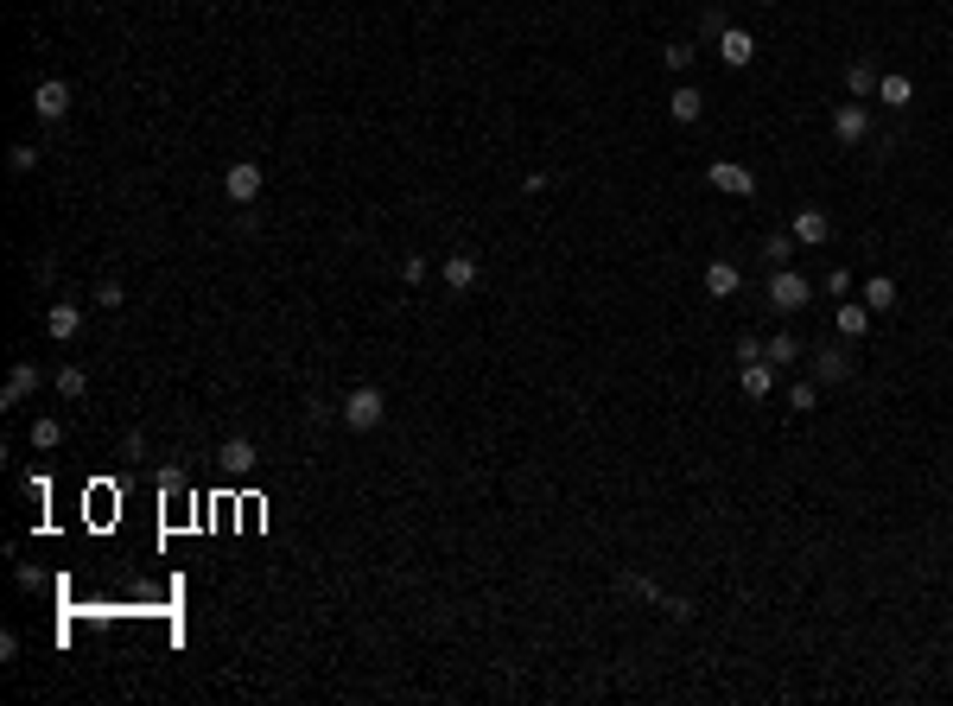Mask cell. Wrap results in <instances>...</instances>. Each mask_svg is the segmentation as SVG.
Wrapping results in <instances>:
<instances>
[{"mask_svg": "<svg viewBox=\"0 0 953 706\" xmlns=\"http://www.w3.org/2000/svg\"><path fill=\"white\" fill-rule=\"evenodd\" d=\"M337 414H344L350 433H376V426L388 421V395H382L376 382H363V389H350V395H344V408H337Z\"/></svg>", "mask_w": 953, "mask_h": 706, "instance_id": "6da1fadb", "label": "cell"}, {"mask_svg": "<svg viewBox=\"0 0 953 706\" xmlns=\"http://www.w3.org/2000/svg\"><path fill=\"white\" fill-rule=\"evenodd\" d=\"M401 281H426V255H408V262H401Z\"/></svg>", "mask_w": 953, "mask_h": 706, "instance_id": "f546056e", "label": "cell"}, {"mask_svg": "<svg viewBox=\"0 0 953 706\" xmlns=\"http://www.w3.org/2000/svg\"><path fill=\"white\" fill-rule=\"evenodd\" d=\"M26 439H32V452H58V445H64V426H58V421H45V414H38Z\"/></svg>", "mask_w": 953, "mask_h": 706, "instance_id": "d6986e66", "label": "cell"}, {"mask_svg": "<svg viewBox=\"0 0 953 706\" xmlns=\"http://www.w3.org/2000/svg\"><path fill=\"white\" fill-rule=\"evenodd\" d=\"M705 178H712V191H725V198H750V191H757V172H750V166H737V159L705 166Z\"/></svg>", "mask_w": 953, "mask_h": 706, "instance_id": "277c9868", "label": "cell"}, {"mask_svg": "<svg viewBox=\"0 0 953 706\" xmlns=\"http://www.w3.org/2000/svg\"><path fill=\"white\" fill-rule=\"evenodd\" d=\"M826 293H839V299H845V293H852V274H845V268H832V274H826Z\"/></svg>", "mask_w": 953, "mask_h": 706, "instance_id": "4dcf8cb0", "label": "cell"}, {"mask_svg": "<svg viewBox=\"0 0 953 706\" xmlns=\"http://www.w3.org/2000/svg\"><path fill=\"white\" fill-rule=\"evenodd\" d=\"M223 191H229V204H255V198H261V166H255V159H236V166L223 172Z\"/></svg>", "mask_w": 953, "mask_h": 706, "instance_id": "5b68a950", "label": "cell"}, {"mask_svg": "<svg viewBox=\"0 0 953 706\" xmlns=\"http://www.w3.org/2000/svg\"><path fill=\"white\" fill-rule=\"evenodd\" d=\"M45 331H51V344H70V337L83 331V305H77V299H58V305L45 312Z\"/></svg>", "mask_w": 953, "mask_h": 706, "instance_id": "52a82bcc", "label": "cell"}, {"mask_svg": "<svg viewBox=\"0 0 953 706\" xmlns=\"http://www.w3.org/2000/svg\"><path fill=\"white\" fill-rule=\"evenodd\" d=\"M877 96H884L890 109H909V102H916V83H909V77H877Z\"/></svg>", "mask_w": 953, "mask_h": 706, "instance_id": "2e32d148", "label": "cell"}, {"mask_svg": "<svg viewBox=\"0 0 953 706\" xmlns=\"http://www.w3.org/2000/svg\"><path fill=\"white\" fill-rule=\"evenodd\" d=\"M38 395V363H13V376H6V389H0V408H19V401H32Z\"/></svg>", "mask_w": 953, "mask_h": 706, "instance_id": "30bf717a", "label": "cell"}, {"mask_svg": "<svg viewBox=\"0 0 953 706\" xmlns=\"http://www.w3.org/2000/svg\"><path fill=\"white\" fill-rule=\"evenodd\" d=\"M832 134H839L845 146L864 141V134H871V115H864V102H839V109H832Z\"/></svg>", "mask_w": 953, "mask_h": 706, "instance_id": "9c48e42d", "label": "cell"}, {"mask_svg": "<svg viewBox=\"0 0 953 706\" xmlns=\"http://www.w3.org/2000/svg\"><path fill=\"white\" fill-rule=\"evenodd\" d=\"M445 286H451V293H471V286H477V262H471V255H445Z\"/></svg>", "mask_w": 953, "mask_h": 706, "instance_id": "9a60e30c", "label": "cell"}, {"mask_svg": "<svg viewBox=\"0 0 953 706\" xmlns=\"http://www.w3.org/2000/svg\"><path fill=\"white\" fill-rule=\"evenodd\" d=\"M814 401H820V389H814V382H795V395H789V408H801V414H808Z\"/></svg>", "mask_w": 953, "mask_h": 706, "instance_id": "4316f807", "label": "cell"}, {"mask_svg": "<svg viewBox=\"0 0 953 706\" xmlns=\"http://www.w3.org/2000/svg\"><path fill=\"white\" fill-rule=\"evenodd\" d=\"M864 305H871V312H890V305H896V281H890V274L864 281Z\"/></svg>", "mask_w": 953, "mask_h": 706, "instance_id": "ffe728a7", "label": "cell"}, {"mask_svg": "<svg viewBox=\"0 0 953 706\" xmlns=\"http://www.w3.org/2000/svg\"><path fill=\"white\" fill-rule=\"evenodd\" d=\"M96 305H109V312H115V305H122V281H102V286H96Z\"/></svg>", "mask_w": 953, "mask_h": 706, "instance_id": "f1b7e54d", "label": "cell"}, {"mask_svg": "<svg viewBox=\"0 0 953 706\" xmlns=\"http://www.w3.org/2000/svg\"><path fill=\"white\" fill-rule=\"evenodd\" d=\"M789 236H795L801 249H820V242L832 236V217H826L820 204H801V210H795V223H789Z\"/></svg>", "mask_w": 953, "mask_h": 706, "instance_id": "8992f818", "label": "cell"}, {"mask_svg": "<svg viewBox=\"0 0 953 706\" xmlns=\"http://www.w3.org/2000/svg\"><path fill=\"white\" fill-rule=\"evenodd\" d=\"M662 58H668V70H686V64H693V45H686V38H674Z\"/></svg>", "mask_w": 953, "mask_h": 706, "instance_id": "484cf974", "label": "cell"}, {"mask_svg": "<svg viewBox=\"0 0 953 706\" xmlns=\"http://www.w3.org/2000/svg\"><path fill=\"white\" fill-rule=\"evenodd\" d=\"M737 389H744L750 401H763V395L776 389V363H769V357H744V369H737Z\"/></svg>", "mask_w": 953, "mask_h": 706, "instance_id": "ba28073f", "label": "cell"}, {"mask_svg": "<svg viewBox=\"0 0 953 706\" xmlns=\"http://www.w3.org/2000/svg\"><path fill=\"white\" fill-rule=\"evenodd\" d=\"M718 58H725L731 70H744V64L757 58V38H750V32H737V26H725V32H718Z\"/></svg>", "mask_w": 953, "mask_h": 706, "instance_id": "8fae6325", "label": "cell"}, {"mask_svg": "<svg viewBox=\"0 0 953 706\" xmlns=\"http://www.w3.org/2000/svg\"><path fill=\"white\" fill-rule=\"evenodd\" d=\"M832 325H839V337H864L871 331V305H839Z\"/></svg>", "mask_w": 953, "mask_h": 706, "instance_id": "e0dca14e", "label": "cell"}, {"mask_svg": "<svg viewBox=\"0 0 953 706\" xmlns=\"http://www.w3.org/2000/svg\"><path fill=\"white\" fill-rule=\"evenodd\" d=\"M845 90H852V102L858 96H877V70L871 64H845Z\"/></svg>", "mask_w": 953, "mask_h": 706, "instance_id": "44dd1931", "label": "cell"}, {"mask_svg": "<svg viewBox=\"0 0 953 706\" xmlns=\"http://www.w3.org/2000/svg\"><path fill=\"white\" fill-rule=\"evenodd\" d=\"M668 115H674V122H681V128H693V122H699V115H705V96H699V90H693V83H681V90H674V96H668Z\"/></svg>", "mask_w": 953, "mask_h": 706, "instance_id": "4fadbf2b", "label": "cell"}, {"mask_svg": "<svg viewBox=\"0 0 953 706\" xmlns=\"http://www.w3.org/2000/svg\"><path fill=\"white\" fill-rule=\"evenodd\" d=\"M51 389H58L64 401H83V395H90V376H83V369L70 363V369H58V376H51Z\"/></svg>", "mask_w": 953, "mask_h": 706, "instance_id": "ac0fdd59", "label": "cell"}, {"mask_svg": "<svg viewBox=\"0 0 953 706\" xmlns=\"http://www.w3.org/2000/svg\"><path fill=\"white\" fill-rule=\"evenodd\" d=\"M808 293H814V286L801 281L795 268H776V274H769V305H776V312H801Z\"/></svg>", "mask_w": 953, "mask_h": 706, "instance_id": "7a4b0ae2", "label": "cell"}, {"mask_svg": "<svg viewBox=\"0 0 953 706\" xmlns=\"http://www.w3.org/2000/svg\"><path fill=\"white\" fill-rule=\"evenodd\" d=\"M814 376L820 382H845V376H852V357L826 344V350H814Z\"/></svg>", "mask_w": 953, "mask_h": 706, "instance_id": "5bb4252c", "label": "cell"}, {"mask_svg": "<svg viewBox=\"0 0 953 706\" xmlns=\"http://www.w3.org/2000/svg\"><path fill=\"white\" fill-rule=\"evenodd\" d=\"M763 6H776V0H763Z\"/></svg>", "mask_w": 953, "mask_h": 706, "instance_id": "1f68e13d", "label": "cell"}, {"mask_svg": "<svg viewBox=\"0 0 953 706\" xmlns=\"http://www.w3.org/2000/svg\"><path fill=\"white\" fill-rule=\"evenodd\" d=\"M6 166H13V172H19V178H26V172H32V166H38V146H13V153H6Z\"/></svg>", "mask_w": 953, "mask_h": 706, "instance_id": "d4e9b609", "label": "cell"}, {"mask_svg": "<svg viewBox=\"0 0 953 706\" xmlns=\"http://www.w3.org/2000/svg\"><path fill=\"white\" fill-rule=\"evenodd\" d=\"M26 274H32V286H51V281H58V268H51V262H45V255H38V262H32V268H26Z\"/></svg>", "mask_w": 953, "mask_h": 706, "instance_id": "83f0119b", "label": "cell"}, {"mask_svg": "<svg viewBox=\"0 0 953 706\" xmlns=\"http://www.w3.org/2000/svg\"><path fill=\"white\" fill-rule=\"evenodd\" d=\"M737 286H744L737 262H705V293H712V299H731Z\"/></svg>", "mask_w": 953, "mask_h": 706, "instance_id": "7c38bea8", "label": "cell"}, {"mask_svg": "<svg viewBox=\"0 0 953 706\" xmlns=\"http://www.w3.org/2000/svg\"><path fill=\"white\" fill-rule=\"evenodd\" d=\"M32 115H38V122H64V115H70V83H64V77H45V83L32 90Z\"/></svg>", "mask_w": 953, "mask_h": 706, "instance_id": "3957f363", "label": "cell"}, {"mask_svg": "<svg viewBox=\"0 0 953 706\" xmlns=\"http://www.w3.org/2000/svg\"><path fill=\"white\" fill-rule=\"evenodd\" d=\"M763 357H769V363H795V357H801V344L782 331V337H769V344H763Z\"/></svg>", "mask_w": 953, "mask_h": 706, "instance_id": "603a6c76", "label": "cell"}, {"mask_svg": "<svg viewBox=\"0 0 953 706\" xmlns=\"http://www.w3.org/2000/svg\"><path fill=\"white\" fill-rule=\"evenodd\" d=\"M217 458H223L229 471H249V465H255V445H249V439H223V452H217Z\"/></svg>", "mask_w": 953, "mask_h": 706, "instance_id": "7402d4cb", "label": "cell"}, {"mask_svg": "<svg viewBox=\"0 0 953 706\" xmlns=\"http://www.w3.org/2000/svg\"><path fill=\"white\" fill-rule=\"evenodd\" d=\"M763 255H769L776 268H789V255H795V236H769V242H763Z\"/></svg>", "mask_w": 953, "mask_h": 706, "instance_id": "cb8c5ba5", "label": "cell"}]
</instances>
